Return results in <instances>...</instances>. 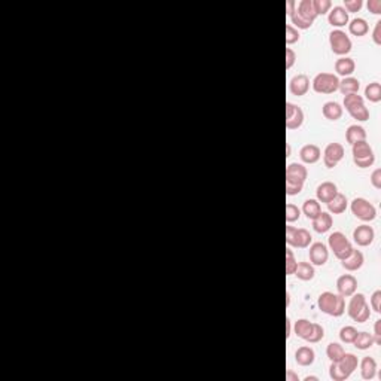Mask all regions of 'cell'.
I'll use <instances>...</instances> for the list:
<instances>
[{
    "mask_svg": "<svg viewBox=\"0 0 381 381\" xmlns=\"http://www.w3.org/2000/svg\"><path fill=\"white\" fill-rule=\"evenodd\" d=\"M310 250H308V256H310V262L311 265H317L322 266L325 265L329 259V252H328V248L317 241V243H313L311 246H308Z\"/></svg>",
    "mask_w": 381,
    "mask_h": 381,
    "instance_id": "9a60e30c",
    "label": "cell"
},
{
    "mask_svg": "<svg viewBox=\"0 0 381 381\" xmlns=\"http://www.w3.org/2000/svg\"><path fill=\"white\" fill-rule=\"evenodd\" d=\"M359 361L353 353H344L340 362H332L329 368V377L333 381H344L357 369Z\"/></svg>",
    "mask_w": 381,
    "mask_h": 381,
    "instance_id": "3957f363",
    "label": "cell"
},
{
    "mask_svg": "<svg viewBox=\"0 0 381 381\" xmlns=\"http://www.w3.org/2000/svg\"><path fill=\"white\" fill-rule=\"evenodd\" d=\"M372 40L375 45H381V21L375 23L374 32H372Z\"/></svg>",
    "mask_w": 381,
    "mask_h": 381,
    "instance_id": "c3c4849f",
    "label": "cell"
},
{
    "mask_svg": "<svg viewBox=\"0 0 381 381\" xmlns=\"http://www.w3.org/2000/svg\"><path fill=\"white\" fill-rule=\"evenodd\" d=\"M297 61V54L292 48H286V70L292 69Z\"/></svg>",
    "mask_w": 381,
    "mask_h": 381,
    "instance_id": "f6af8a7d",
    "label": "cell"
},
{
    "mask_svg": "<svg viewBox=\"0 0 381 381\" xmlns=\"http://www.w3.org/2000/svg\"><path fill=\"white\" fill-rule=\"evenodd\" d=\"M366 6H368L369 12H372L375 15H380L381 14V0H368Z\"/></svg>",
    "mask_w": 381,
    "mask_h": 381,
    "instance_id": "bcb514c9",
    "label": "cell"
},
{
    "mask_svg": "<svg viewBox=\"0 0 381 381\" xmlns=\"http://www.w3.org/2000/svg\"><path fill=\"white\" fill-rule=\"evenodd\" d=\"M322 156V150L317 145H305L299 150V158L305 164H316Z\"/></svg>",
    "mask_w": 381,
    "mask_h": 381,
    "instance_id": "7402d4cb",
    "label": "cell"
},
{
    "mask_svg": "<svg viewBox=\"0 0 381 381\" xmlns=\"http://www.w3.org/2000/svg\"><path fill=\"white\" fill-rule=\"evenodd\" d=\"M304 122V112L302 109L287 101L286 103V128L287 130H298Z\"/></svg>",
    "mask_w": 381,
    "mask_h": 381,
    "instance_id": "5bb4252c",
    "label": "cell"
},
{
    "mask_svg": "<svg viewBox=\"0 0 381 381\" xmlns=\"http://www.w3.org/2000/svg\"><path fill=\"white\" fill-rule=\"evenodd\" d=\"M286 156H290V145H286Z\"/></svg>",
    "mask_w": 381,
    "mask_h": 381,
    "instance_id": "db71d44e",
    "label": "cell"
},
{
    "mask_svg": "<svg viewBox=\"0 0 381 381\" xmlns=\"http://www.w3.org/2000/svg\"><path fill=\"white\" fill-rule=\"evenodd\" d=\"M344 348L343 346L337 344V343H331L328 347H326V356L331 362H340L344 356Z\"/></svg>",
    "mask_w": 381,
    "mask_h": 381,
    "instance_id": "8d00e7d4",
    "label": "cell"
},
{
    "mask_svg": "<svg viewBox=\"0 0 381 381\" xmlns=\"http://www.w3.org/2000/svg\"><path fill=\"white\" fill-rule=\"evenodd\" d=\"M374 237H375V232L372 230V227H369V225H359L353 231V240L361 248L369 246L374 241Z\"/></svg>",
    "mask_w": 381,
    "mask_h": 381,
    "instance_id": "ac0fdd59",
    "label": "cell"
},
{
    "mask_svg": "<svg viewBox=\"0 0 381 381\" xmlns=\"http://www.w3.org/2000/svg\"><path fill=\"white\" fill-rule=\"evenodd\" d=\"M351 153H353V163L359 168H368L375 163V155L369 143H366V140L351 145Z\"/></svg>",
    "mask_w": 381,
    "mask_h": 381,
    "instance_id": "52a82bcc",
    "label": "cell"
},
{
    "mask_svg": "<svg viewBox=\"0 0 381 381\" xmlns=\"http://www.w3.org/2000/svg\"><path fill=\"white\" fill-rule=\"evenodd\" d=\"M308 88H310V79H308L307 75H302V73L294 76V78L290 79V82H289V91H290L295 97H302V96H305L307 91H308Z\"/></svg>",
    "mask_w": 381,
    "mask_h": 381,
    "instance_id": "d6986e66",
    "label": "cell"
},
{
    "mask_svg": "<svg viewBox=\"0 0 381 381\" xmlns=\"http://www.w3.org/2000/svg\"><path fill=\"white\" fill-rule=\"evenodd\" d=\"M328 21L332 27H344L348 24V12L343 6H333L329 11Z\"/></svg>",
    "mask_w": 381,
    "mask_h": 381,
    "instance_id": "603a6c76",
    "label": "cell"
},
{
    "mask_svg": "<svg viewBox=\"0 0 381 381\" xmlns=\"http://www.w3.org/2000/svg\"><path fill=\"white\" fill-rule=\"evenodd\" d=\"M377 372V362L374 357L366 356L361 362V375L364 380H372Z\"/></svg>",
    "mask_w": 381,
    "mask_h": 381,
    "instance_id": "f1b7e54d",
    "label": "cell"
},
{
    "mask_svg": "<svg viewBox=\"0 0 381 381\" xmlns=\"http://www.w3.org/2000/svg\"><path fill=\"white\" fill-rule=\"evenodd\" d=\"M294 331H295V335L307 341V343H311V344H316L319 341L323 340L325 337V329L322 325L319 323H313L307 319H299L295 322L294 325Z\"/></svg>",
    "mask_w": 381,
    "mask_h": 381,
    "instance_id": "7a4b0ae2",
    "label": "cell"
},
{
    "mask_svg": "<svg viewBox=\"0 0 381 381\" xmlns=\"http://www.w3.org/2000/svg\"><path fill=\"white\" fill-rule=\"evenodd\" d=\"M295 8H297V2H294V0H287V2H286V11H287V15H290V14L295 11Z\"/></svg>",
    "mask_w": 381,
    "mask_h": 381,
    "instance_id": "f907efd6",
    "label": "cell"
},
{
    "mask_svg": "<svg viewBox=\"0 0 381 381\" xmlns=\"http://www.w3.org/2000/svg\"><path fill=\"white\" fill-rule=\"evenodd\" d=\"M351 213L364 222H371L377 217V209L365 198H354L351 201Z\"/></svg>",
    "mask_w": 381,
    "mask_h": 381,
    "instance_id": "8fae6325",
    "label": "cell"
},
{
    "mask_svg": "<svg viewBox=\"0 0 381 381\" xmlns=\"http://www.w3.org/2000/svg\"><path fill=\"white\" fill-rule=\"evenodd\" d=\"M356 335H357V329L356 328H353V326H344L340 331V340L343 343H346V344H353Z\"/></svg>",
    "mask_w": 381,
    "mask_h": 381,
    "instance_id": "74e56055",
    "label": "cell"
},
{
    "mask_svg": "<svg viewBox=\"0 0 381 381\" xmlns=\"http://www.w3.org/2000/svg\"><path fill=\"white\" fill-rule=\"evenodd\" d=\"M347 197L344 195V194H337L333 198L326 204L328 206V210H329V213L332 215H341V213H344L346 212V209H347Z\"/></svg>",
    "mask_w": 381,
    "mask_h": 381,
    "instance_id": "484cf974",
    "label": "cell"
},
{
    "mask_svg": "<svg viewBox=\"0 0 381 381\" xmlns=\"http://www.w3.org/2000/svg\"><path fill=\"white\" fill-rule=\"evenodd\" d=\"M307 174V168L298 163H290L286 167V194L290 197L298 195L304 188Z\"/></svg>",
    "mask_w": 381,
    "mask_h": 381,
    "instance_id": "6da1fadb",
    "label": "cell"
},
{
    "mask_svg": "<svg viewBox=\"0 0 381 381\" xmlns=\"http://www.w3.org/2000/svg\"><path fill=\"white\" fill-rule=\"evenodd\" d=\"M313 5H315L317 15H325L332 8L331 0H313Z\"/></svg>",
    "mask_w": 381,
    "mask_h": 381,
    "instance_id": "60d3db41",
    "label": "cell"
},
{
    "mask_svg": "<svg viewBox=\"0 0 381 381\" xmlns=\"http://www.w3.org/2000/svg\"><path fill=\"white\" fill-rule=\"evenodd\" d=\"M317 305L320 308L322 313L325 315L333 316V317H340L344 315L346 311V301L341 295L332 294V292H323L320 294V297L317 299Z\"/></svg>",
    "mask_w": 381,
    "mask_h": 381,
    "instance_id": "277c9868",
    "label": "cell"
},
{
    "mask_svg": "<svg viewBox=\"0 0 381 381\" xmlns=\"http://www.w3.org/2000/svg\"><path fill=\"white\" fill-rule=\"evenodd\" d=\"M294 12H295L302 21H305V23H308V24H311V26H313L316 18L319 17L317 12H316L313 0H301L299 3H297V8H295Z\"/></svg>",
    "mask_w": 381,
    "mask_h": 381,
    "instance_id": "e0dca14e",
    "label": "cell"
},
{
    "mask_svg": "<svg viewBox=\"0 0 381 381\" xmlns=\"http://www.w3.org/2000/svg\"><path fill=\"white\" fill-rule=\"evenodd\" d=\"M286 381H299V377L292 371V369H289V371L286 372Z\"/></svg>",
    "mask_w": 381,
    "mask_h": 381,
    "instance_id": "816d5d0a",
    "label": "cell"
},
{
    "mask_svg": "<svg viewBox=\"0 0 381 381\" xmlns=\"http://www.w3.org/2000/svg\"><path fill=\"white\" fill-rule=\"evenodd\" d=\"M337 194H338V189H337V185L333 182L320 183V185L317 186V191H316L317 201L326 203V204H328Z\"/></svg>",
    "mask_w": 381,
    "mask_h": 381,
    "instance_id": "ffe728a7",
    "label": "cell"
},
{
    "mask_svg": "<svg viewBox=\"0 0 381 381\" xmlns=\"http://www.w3.org/2000/svg\"><path fill=\"white\" fill-rule=\"evenodd\" d=\"M346 140L350 145H354L357 142H364L366 140V131H365L364 127L361 125H350L347 130H346Z\"/></svg>",
    "mask_w": 381,
    "mask_h": 381,
    "instance_id": "f546056e",
    "label": "cell"
},
{
    "mask_svg": "<svg viewBox=\"0 0 381 381\" xmlns=\"http://www.w3.org/2000/svg\"><path fill=\"white\" fill-rule=\"evenodd\" d=\"M357 289V280L354 276L351 274H344L341 277H338L337 280V290L343 298H348L351 297Z\"/></svg>",
    "mask_w": 381,
    "mask_h": 381,
    "instance_id": "2e32d148",
    "label": "cell"
},
{
    "mask_svg": "<svg viewBox=\"0 0 381 381\" xmlns=\"http://www.w3.org/2000/svg\"><path fill=\"white\" fill-rule=\"evenodd\" d=\"M380 302H381V290H375L371 297V308L375 313H381L380 310Z\"/></svg>",
    "mask_w": 381,
    "mask_h": 381,
    "instance_id": "ee69618b",
    "label": "cell"
},
{
    "mask_svg": "<svg viewBox=\"0 0 381 381\" xmlns=\"http://www.w3.org/2000/svg\"><path fill=\"white\" fill-rule=\"evenodd\" d=\"M290 331H292V322L290 319H286V338L290 337Z\"/></svg>",
    "mask_w": 381,
    "mask_h": 381,
    "instance_id": "f5cc1de1",
    "label": "cell"
},
{
    "mask_svg": "<svg viewBox=\"0 0 381 381\" xmlns=\"http://www.w3.org/2000/svg\"><path fill=\"white\" fill-rule=\"evenodd\" d=\"M329 45H331L332 52L337 55H347L353 47V43H351L350 37L346 34V32H343L340 29L332 30L329 33Z\"/></svg>",
    "mask_w": 381,
    "mask_h": 381,
    "instance_id": "7c38bea8",
    "label": "cell"
},
{
    "mask_svg": "<svg viewBox=\"0 0 381 381\" xmlns=\"http://www.w3.org/2000/svg\"><path fill=\"white\" fill-rule=\"evenodd\" d=\"M315 359L316 353L311 347L302 346L295 351V361L299 366H310V365L315 364Z\"/></svg>",
    "mask_w": 381,
    "mask_h": 381,
    "instance_id": "cb8c5ba5",
    "label": "cell"
},
{
    "mask_svg": "<svg viewBox=\"0 0 381 381\" xmlns=\"http://www.w3.org/2000/svg\"><path fill=\"white\" fill-rule=\"evenodd\" d=\"M354 69H356L354 60L350 58V57H341V58H338L335 61V72L340 76H344V78L351 76V73L354 72Z\"/></svg>",
    "mask_w": 381,
    "mask_h": 381,
    "instance_id": "d4e9b609",
    "label": "cell"
},
{
    "mask_svg": "<svg viewBox=\"0 0 381 381\" xmlns=\"http://www.w3.org/2000/svg\"><path fill=\"white\" fill-rule=\"evenodd\" d=\"M340 86V79L337 75L333 73H319L316 75L313 79V89L319 94H333L335 91H338Z\"/></svg>",
    "mask_w": 381,
    "mask_h": 381,
    "instance_id": "9c48e42d",
    "label": "cell"
},
{
    "mask_svg": "<svg viewBox=\"0 0 381 381\" xmlns=\"http://www.w3.org/2000/svg\"><path fill=\"white\" fill-rule=\"evenodd\" d=\"M299 216H301V210L298 209V206L289 203L286 204V222L287 223H292L295 220H298Z\"/></svg>",
    "mask_w": 381,
    "mask_h": 381,
    "instance_id": "ab89813d",
    "label": "cell"
},
{
    "mask_svg": "<svg viewBox=\"0 0 381 381\" xmlns=\"http://www.w3.org/2000/svg\"><path fill=\"white\" fill-rule=\"evenodd\" d=\"M302 212L304 215L307 216L308 219H315L317 216L322 213V207H320V203L317 199H307L302 206Z\"/></svg>",
    "mask_w": 381,
    "mask_h": 381,
    "instance_id": "e575fe53",
    "label": "cell"
},
{
    "mask_svg": "<svg viewBox=\"0 0 381 381\" xmlns=\"http://www.w3.org/2000/svg\"><path fill=\"white\" fill-rule=\"evenodd\" d=\"M374 343L375 344H381V320L378 319L374 325Z\"/></svg>",
    "mask_w": 381,
    "mask_h": 381,
    "instance_id": "681fc988",
    "label": "cell"
},
{
    "mask_svg": "<svg viewBox=\"0 0 381 381\" xmlns=\"http://www.w3.org/2000/svg\"><path fill=\"white\" fill-rule=\"evenodd\" d=\"M310 380L317 381V380H319V378H317V377H305V378H304V381H310Z\"/></svg>",
    "mask_w": 381,
    "mask_h": 381,
    "instance_id": "11a10c76",
    "label": "cell"
},
{
    "mask_svg": "<svg viewBox=\"0 0 381 381\" xmlns=\"http://www.w3.org/2000/svg\"><path fill=\"white\" fill-rule=\"evenodd\" d=\"M344 158V146L341 143H329L325 152H323V163L325 167L328 168H333L335 166H338V163Z\"/></svg>",
    "mask_w": 381,
    "mask_h": 381,
    "instance_id": "4fadbf2b",
    "label": "cell"
},
{
    "mask_svg": "<svg viewBox=\"0 0 381 381\" xmlns=\"http://www.w3.org/2000/svg\"><path fill=\"white\" fill-rule=\"evenodd\" d=\"M344 107L347 109L350 116L356 121H368L369 119V110L365 106L364 97L359 94H348L344 96Z\"/></svg>",
    "mask_w": 381,
    "mask_h": 381,
    "instance_id": "8992f818",
    "label": "cell"
},
{
    "mask_svg": "<svg viewBox=\"0 0 381 381\" xmlns=\"http://www.w3.org/2000/svg\"><path fill=\"white\" fill-rule=\"evenodd\" d=\"M354 347L359 348V350H368L371 348L375 343H374V337L368 332H357L354 341H353Z\"/></svg>",
    "mask_w": 381,
    "mask_h": 381,
    "instance_id": "836d02e7",
    "label": "cell"
},
{
    "mask_svg": "<svg viewBox=\"0 0 381 381\" xmlns=\"http://www.w3.org/2000/svg\"><path fill=\"white\" fill-rule=\"evenodd\" d=\"M348 32L353 34V36L362 37V36H365V34L369 32V26H368L366 19H364V18H354L348 24Z\"/></svg>",
    "mask_w": 381,
    "mask_h": 381,
    "instance_id": "1f68e13d",
    "label": "cell"
},
{
    "mask_svg": "<svg viewBox=\"0 0 381 381\" xmlns=\"http://www.w3.org/2000/svg\"><path fill=\"white\" fill-rule=\"evenodd\" d=\"M347 315L350 316V319H353L357 323H365L371 317V310H369V305L366 304L364 294L354 292L351 295L347 307Z\"/></svg>",
    "mask_w": 381,
    "mask_h": 381,
    "instance_id": "5b68a950",
    "label": "cell"
},
{
    "mask_svg": "<svg viewBox=\"0 0 381 381\" xmlns=\"http://www.w3.org/2000/svg\"><path fill=\"white\" fill-rule=\"evenodd\" d=\"M328 244H329V248L333 252L335 258L340 259V261L346 259L348 255L351 253V250H353V246H351V243L347 240V237L340 231L332 232L331 235H329V238H328Z\"/></svg>",
    "mask_w": 381,
    "mask_h": 381,
    "instance_id": "ba28073f",
    "label": "cell"
},
{
    "mask_svg": "<svg viewBox=\"0 0 381 381\" xmlns=\"http://www.w3.org/2000/svg\"><path fill=\"white\" fill-rule=\"evenodd\" d=\"M332 223H333L332 216L329 213L322 212L317 217L313 219V230L316 232H319V234H325V232H328L331 230Z\"/></svg>",
    "mask_w": 381,
    "mask_h": 381,
    "instance_id": "4316f807",
    "label": "cell"
},
{
    "mask_svg": "<svg viewBox=\"0 0 381 381\" xmlns=\"http://www.w3.org/2000/svg\"><path fill=\"white\" fill-rule=\"evenodd\" d=\"M297 259H295V255L290 249H286V276H292L297 270Z\"/></svg>",
    "mask_w": 381,
    "mask_h": 381,
    "instance_id": "f35d334b",
    "label": "cell"
},
{
    "mask_svg": "<svg viewBox=\"0 0 381 381\" xmlns=\"http://www.w3.org/2000/svg\"><path fill=\"white\" fill-rule=\"evenodd\" d=\"M311 234L307 231L305 228H294L290 225L286 227V243L292 248L298 249H307L311 244Z\"/></svg>",
    "mask_w": 381,
    "mask_h": 381,
    "instance_id": "30bf717a",
    "label": "cell"
},
{
    "mask_svg": "<svg viewBox=\"0 0 381 381\" xmlns=\"http://www.w3.org/2000/svg\"><path fill=\"white\" fill-rule=\"evenodd\" d=\"M364 262H365L364 253H362L361 250L353 249V250H351V253L348 255L347 258L341 261V265H343V268H346L347 271H357V270H361V268H362Z\"/></svg>",
    "mask_w": 381,
    "mask_h": 381,
    "instance_id": "44dd1931",
    "label": "cell"
},
{
    "mask_svg": "<svg viewBox=\"0 0 381 381\" xmlns=\"http://www.w3.org/2000/svg\"><path fill=\"white\" fill-rule=\"evenodd\" d=\"M322 114L329 121H338L343 116V107L337 101H326L322 107Z\"/></svg>",
    "mask_w": 381,
    "mask_h": 381,
    "instance_id": "83f0119b",
    "label": "cell"
},
{
    "mask_svg": "<svg viewBox=\"0 0 381 381\" xmlns=\"http://www.w3.org/2000/svg\"><path fill=\"white\" fill-rule=\"evenodd\" d=\"M361 88V82L356 78H344L343 81H340V86L338 89L343 93V96H348V94H357Z\"/></svg>",
    "mask_w": 381,
    "mask_h": 381,
    "instance_id": "4dcf8cb0",
    "label": "cell"
},
{
    "mask_svg": "<svg viewBox=\"0 0 381 381\" xmlns=\"http://www.w3.org/2000/svg\"><path fill=\"white\" fill-rule=\"evenodd\" d=\"M371 183L375 189H381V168H375L371 174Z\"/></svg>",
    "mask_w": 381,
    "mask_h": 381,
    "instance_id": "7dc6e473",
    "label": "cell"
},
{
    "mask_svg": "<svg viewBox=\"0 0 381 381\" xmlns=\"http://www.w3.org/2000/svg\"><path fill=\"white\" fill-rule=\"evenodd\" d=\"M364 6L362 0H344V9L347 12H359Z\"/></svg>",
    "mask_w": 381,
    "mask_h": 381,
    "instance_id": "7bdbcfd3",
    "label": "cell"
},
{
    "mask_svg": "<svg viewBox=\"0 0 381 381\" xmlns=\"http://www.w3.org/2000/svg\"><path fill=\"white\" fill-rule=\"evenodd\" d=\"M365 97L371 103H378L381 100V85L378 82L369 83L365 88Z\"/></svg>",
    "mask_w": 381,
    "mask_h": 381,
    "instance_id": "d590c367",
    "label": "cell"
},
{
    "mask_svg": "<svg viewBox=\"0 0 381 381\" xmlns=\"http://www.w3.org/2000/svg\"><path fill=\"white\" fill-rule=\"evenodd\" d=\"M299 40V32L298 29H295L294 26L287 24L286 26V45H294Z\"/></svg>",
    "mask_w": 381,
    "mask_h": 381,
    "instance_id": "b9f144b4",
    "label": "cell"
},
{
    "mask_svg": "<svg viewBox=\"0 0 381 381\" xmlns=\"http://www.w3.org/2000/svg\"><path fill=\"white\" fill-rule=\"evenodd\" d=\"M294 274L298 277L299 280H302V282H310V280H313V277H315L316 274L315 266L311 265V264H308V262H299Z\"/></svg>",
    "mask_w": 381,
    "mask_h": 381,
    "instance_id": "d6a6232c",
    "label": "cell"
}]
</instances>
